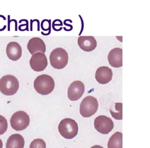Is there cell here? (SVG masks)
I'll list each match as a JSON object with an SVG mask.
<instances>
[{
  "label": "cell",
  "instance_id": "6da1fadb",
  "mask_svg": "<svg viewBox=\"0 0 150 148\" xmlns=\"http://www.w3.org/2000/svg\"><path fill=\"white\" fill-rule=\"evenodd\" d=\"M55 83L53 78L47 74L38 76L33 82V87L36 91L43 95L50 94L54 88Z\"/></svg>",
  "mask_w": 150,
  "mask_h": 148
},
{
  "label": "cell",
  "instance_id": "7a4b0ae2",
  "mask_svg": "<svg viewBox=\"0 0 150 148\" xmlns=\"http://www.w3.org/2000/svg\"><path fill=\"white\" fill-rule=\"evenodd\" d=\"M58 130L64 138L71 139L77 135L79 126L74 119L64 118L60 122L58 126Z\"/></svg>",
  "mask_w": 150,
  "mask_h": 148
},
{
  "label": "cell",
  "instance_id": "3957f363",
  "mask_svg": "<svg viewBox=\"0 0 150 148\" xmlns=\"http://www.w3.org/2000/svg\"><path fill=\"white\" fill-rule=\"evenodd\" d=\"M19 84L18 79L12 75H5L0 79V91L5 95H13L16 93Z\"/></svg>",
  "mask_w": 150,
  "mask_h": 148
},
{
  "label": "cell",
  "instance_id": "277c9868",
  "mask_svg": "<svg viewBox=\"0 0 150 148\" xmlns=\"http://www.w3.org/2000/svg\"><path fill=\"white\" fill-rule=\"evenodd\" d=\"M50 65L56 69L64 68L68 63L69 57L67 51L61 47L54 49L50 54Z\"/></svg>",
  "mask_w": 150,
  "mask_h": 148
},
{
  "label": "cell",
  "instance_id": "5b68a950",
  "mask_svg": "<svg viewBox=\"0 0 150 148\" xmlns=\"http://www.w3.org/2000/svg\"><path fill=\"white\" fill-rule=\"evenodd\" d=\"M98 107L97 99L93 96H87L83 99L80 105V113L82 116L88 118L97 112Z\"/></svg>",
  "mask_w": 150,
  "mask_h": 148
},
{
  "label": "cell",
  "instance_id": "8992f818",
  "mask_svg": "<svg viewBox=\"0 0 150 148\" xmlns=\"http://www.w3.org/2000/svg\"><path fill=\"white\" fill-rule=\"evenodd\" d=\"M30 118L27 113L22 111L15 112L10 119L11 127L16 131L25 129L29 125Z\"/></svg>",
  "mask_w": 150,
  "mask_h": 148
},
{
  "label": "cell",
  "instance_id": "52a82bcc",
  "mask_svg": "<svg viewBox=\"0 0 150 148\" xmlns=\"http://www.w3.org/2000/svg\"><path fill=\"white\" fill-rule=\"evenodd\" d=\"M94 126L97 132L106 135L112 130L114 123L110 118L105 115H100L95 118Z\"/></svg>",
  "mask_w": 150,
  "mask_h": 148
},
{
  "label": "cell",
  "instance_id": "ba28073f",
  "mask_svg": "<svg viewBox=\"0 0 150 148\" xmlns=\"http://www.w3.org/2000/svg\"><path fill=\"white\" fill-rule=\"evenodd\" d=\"M31 68L35 71H42L47 66V60L44 53L38 52L32 56L29 60Z\"/></svg>",
  "mask_w": 150,
  "mask_h": 148
},
{
  "label": "cell",
  "instance_id": "9c48e42d",
  "mask_svg": "<svg viewBox=\"0 0 150 148\" xmlns=\"http://www.w3.org/2000/svg\"><path fill=\"white\" fill-rule=\"evenodd\" d=\"M84 84L80 81H74L69 85L67 90V96L70 101H77L80 99L84 92Z\"/></svg>",
  "mask_w": 150,
  "mask_h": 148
},
{
  "label": "cell",
  "instance_id": "30bf717a",
  "mask_svg": "<svg viewBox=\"0 0 150 148\" xmlns=\"http://www.w3.org/2000/svg\"><path fill=\"white\" fill-rule=\"evenodd\" d=\"M112 78V72L111 68L107 66H101L98 67L95 74L96 81L101 84L108 83Z\"/></svg>",
  "mask_w": 150,
  "mask_h": 148
},
{
  "label": "cell",
  "instance_id": "8fae6325",
  "mask_svg": "<svg viewBox=\"0 0 150 148\" xmlns=\"http://www.w3.org/2000/svg\"><path fill=\"white\" fill-rule=\"evenodd\" d=\"M77 43L80 48L85 51H91L97 46L96 39L91 36H81L78 37Z\"/></svg>",
  "mask_w": 150,
  "mask_h": 148
},
{
  "label": "cell",
  "instance_id": "7c38bea8",
  "mask_svg": "<svg viewBox=\"0 0 150 148\" xmlns=\"http://www.w3.org/2000/svg\"><path fill=\"white\" fill-rule=\"evenodd\" d=\"M107 58L111 66L115 68L122 67V50L120 47H116L111 50L108 54Z\"/></svg>",
  "mask_w": 150,
  "mask_h": 148
},
{
  "label": "cell",
  "instance_id": "4fadbf2b",
  "mask_svg": "<svg viewBox=\"0 0 150 148\" xmlns=\"http://www.w3.org/2000/svg\"><path fill=\"white\" fill-rule=\"evenodd\" d=\"M27 49L32 55L38 52L45 53L46 51V45L43 40L40 38L35 37L29 40L27 44Z\"/></svg>",
  "mask_w": 150,
  "mask_h": 148
},
{
  "label": "cell",
  "instance_id": "5bb4252c",
  "mask_svg": "<svg viewBox=\"0 0 150 148\" xmlns=\"http://www.w3.org/2000/svg\"><path fill=\"white\" fill-rule=\"evenodd\" d=\"M6 53L8 57L13 61L19 60L22 56V48L16 42H9L6 47Z\"/></svg>",
  "mask_w": 150,
  "mask_h": 148
},
{
  "label": "cell",
  "instance_id": "9a60e30c",
  "mask_svg": "<svg viewBox=\"0 0 150 148\" xmlns=\"http://www.w3.org/2000/svg\"><path fill=\"white\" fill-rule=\"evenodd\" d=\"M25 140L23 137L19 134L11 135L6 143V148H23Z\"/></svg>",
  "mask_w": 150,
  "mask_h": 148
},
{
  "label": "cell",
  "instance_id": "2e32d148",
  "mask_svg": "<svg viewBox=\"0 0 150 148\" xmlns=\"http://www.w3.org/2000/svg\"><path fill=\"white\" fill-rule=\"evenodd\" d=\"M108 148H122V134L120 132H115L110 137L107 143Z\"/></svg>",
  "mask_w": 150,
  "mask_h": 148
},
{
  "label": "cell",
  "instance_id": "e0dca14e",
  "mask_svg": "<svg viewBox=\"0 0 150 148\" xmlns=\"http://www.w3.org/2000/svg\"><path fill=\"white\" fill-rule=\"evenodd\" d=\"M110 112L111 116L117 120L122 119V104L121 102H115L114 105L110 108Z\"/></svg>",
  "mask_w": 150,
  "mask_h": 148
},
{
  "label": "cell",
  "instance_id": "ac0fdd59",
  "mask_svg": "<svg viewBox=\"0 0 150 148\" xmlns=\"http://www.w3.org/2000/svg\"><path fill=\"white\" fill-rule=\"evenodd\" d=\"M29 148H46L45 142L42 139H35L30 144Z\"/></svg>",
  "mask_w": 150,
  "mask_h": 148
},
{
  "label": "cell",
  "instance_id": "d6986e66",
  "mask_svg": "<svg viewBox=\"0 0 150 148\" xmlns=\"http://www.w3.org/2000/svg\"><path fill=\"white\" fill-rule=\"evenodd\" d=\"M8 129V122L6 118L0 115V135L4 134Z\"/></svg>",
  "mask_w": 150,
  "mask_h": 148
},
{
  "label": "cell",
  "instance_id": "ffe728a7",
  "mask_svg": "<svg viewBox=\"0 0 150 148\" xmlns=\"http://www.w3.org/2000/svg\"><path fill=\"white\" fill-rule=\"evenodd\" d=\"M90 148H104V147H103L102 146H101L100 145H94V146H93Z\"/></svg>",
  "mask_w": 150,
  "mask_h": 148
},
{
  "label": "cell",
  "instance_id": "44dd1931",
  "mask_svg": "<svg viewBox=\"0 0 150 148\" xmlns=\"http://www.w3.org/2000/svg\"><path fill=\"white\" fill-rule=\"evenodd\" d=\"M3 147V143L1 140V139H0V148H2Z\"/></svg>",
  "mask_w": 150,
  "mask_h": 148
}]
</instances>
